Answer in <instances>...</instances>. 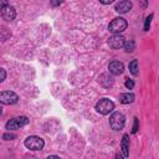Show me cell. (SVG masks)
Instances as JSON below:
<instances>
[{"label":"cell","mask_w":159,"mask_h":159,"mask_svg":"<svg viewBox=\"0 0 159 159\" xmlns=\"http://www.w3.org/2000/svg\"><path fill=\"white\" fill-rule=\"evenodd\" d=\"M127 26H128V24H127V20L125 19H123V17H116L108 25V30L112 34H120V32H123L127 29Z\"/></svg>","instance_id":"cell-2"},{"label":"cell","mask_w":159,"mask_h":159,"mask_svg":"<svg viewBox=\"0 0 159 159\" xmlns=\"http://www.w3.org/2000/svg\"><path fill=\"white\" fill-rule=\"evenodd\" d=\"M129 71H130V73L133 75V76H137L138 75V61L137 60H133V61H130L129 62Z\"/></svg>","instance_id":"cell-15"},{"label":"cell","mask_w":159,"mask_h":159,"mask_svg":"<svg viewBox=\"0 0 159 159\" xmlns=\"http://www.w3.org/2000/svg\"><path fill=\"white\" fill-rule=\"evenodd\" d=\"M124 84H125V87H127L128 89H132V88L134 87V82H133V80H129V78H125Z\"/></svg>","instance_id":"cell-17"},{"label":"cell","mask_w":159,"mask_h":159,"mask_svg":"<svg viewBox=\"0 0 159 159\" xmlns=\"http://www.w3.org/2000/svg\"><path fill=\"white\" fill-rule=\"evenodd\" d=\"M132 6H133V4L129 0H122L114 6V10L119 14H125L132 9Z\"/></svg>","instance_id":"cell-10"},{"label":"cell","mask_w":159,"mask_h":159,"mask_svg":"<svg viewBox=\"0 0 159 159\" xmlns=\"http://www.w3.org/2000/svg\"><path fill=\"white\" fill-rule=\"evenodd\" d=\"M114 0H99V2L101 4H103V5H109V4H112Z\"/></svg>","instance_id":"cell-21"},{"label":"cell","mask_w":159,"mask_h":159,"mask_svg":"<svg viewBox=\"0 0 159 159\" xmlns=\"http://www.w3.org/2000/svg\"><path fill=\"white\" fill-rule=\"evenodd\" d=\"M138 127H139V122H138V118H134V123H133V129H132V133L135 134L138 132Z\"/></svg>","instance_id":"cell-18"},{"label":"cell","mask_w":159,"mask_h":159,"mask_svg":"<svg viewBox=\"0 0 159 159\" xmlns=\"http://www.w3.org/2000/svg\"><path fill=\"white\" fill-rule=\"evenodd\" d=\"M124 42H125V41H124V37H123L122 35H119V34H113V35L108 39V41H107L108 46H109L111 48H113V50H118V48L123 47Z\"/></svg>","instance_id":"cell-7"},{"label":"cell","mask_w":159,"mask_h":159,"mask_svg":"<svg viewBox=\"0 0 159 159\" xmlns=\"http://www.w3.org/2000/svg\"><path fill=\"white\" fill-rule=\"evenodd\" d=\"M1 16L4 20L6 21H11L15 19L16 16V10L14 6H10V5H4L1 6Z\"/></svg>","instance_id":"cell-8"},{"label":"cell","mask_w":159,"mask_h":159,"mask_svg":"<svg viewBox=\"0 0 159 159\" xmlns=\"http://www.w3.org/2000/svg\"><path fill=\"white\" fill-rule=\"evenodd\" d=\"M108 70H109V72H111L112 75H116V76H117V75L123 73V71H124V65H123V62L114 60V61L109 62Z\"/></svg>","instance_id":"cell-9"},{"label":"cell","mask_w":159,"mask_h":159,"mask_svg":"<svg viewBox=\"0 0 159 159\" xmlns=\"http://www.w3.org/2000/svg\"><path fill=\"white\" fill-rule=\"evenodd\" d=\"M5 77H6V72H5V70H4V68H1V80H0V81L2 82V81L5 80Z\"/></svg>","instance_id":"cell-22"},{"label":"cell","mask_w":159,"mask_h":159,"mask_svg":"<svg viewBox=\"0 0 159 159\" xmlns=\"http://www.w3.org/2000/svg\"><path fill=\"white\" fill-rule=\"evenodd\" d=\"M19 101V96L11 91H4L0 93V102L2 104H14Z\"/></svg>","instance_id":"cell-6"},{"label":"cell","mask_w":159,"mask_h":159,"mask_svg":"<svg viewBox=\"0 0 159 159\" xmlns=\"http://www.w3.org/2000/svg\"><path fill=\"white\" fill-rule=\"evenodd\" d=\"M15 138H16V135L12 134V133H5L2 135V139H5V140H11V139H15Z\"/></svg>","instance_id":"cell-19"},{"label":"cell","mask_w":159,"mask_h":159,"mask_svg":"<svg viewBox=\"0 0 159 159\" xmlns=\"http://www.w3.org/2000/svg\"><path fill=\"white\" fill-rule=\"evenodd\" d=\"M124 124H125V117L120 112L112 113V116L109 117V125H111L112 129L120 130V129H123Z\"/></svg>","instance_id":"cell-3"},{"label":"cell","mask_w":159,"mask_h":159,"mask_svg":"<svg viewBox=\"0 0 159 159\" xmlns=\"http://www.w3.org/2000/svg\"><path fill=\"white\" fill-rule=\"evenodd\" d=\"M63 2V0H50V4L52 7H57Z\"/></svg>","instance_id":"cell-20"},{"label":"cell","mask_w":159,"mask_h":159,"mask_svg":"<svg viewBox=\"0 0 159 159\" xmlns=\"http://www.w3.org/2000/svg\"><path fill=\"white\" fill-rule=\"evenodd\" d=\"M98 82L102 83L103 87H111V86L113 84V78H112L111 76H108V75L104 73V75H101V76H99Z\"/></svg>","instance_id":"cell-12"},{"label":"cell","mask_w":159,"mask_h":159,"mask_svg":"<svg viewBox=\"0 0 159 159\" xmlns=\"http://www.w3.org/2000/svg\"><path fill=\"white\" fill-rule=\"evenodd\" d=\"M113 109H114V103H113L111 99H108V98H102V99H99V101L97 102V104H96V111H97L98 113L103 114V116L111 113Z\"/></svg>","instance_id":"cell-4"},{"label":"cell","mask_w":159,"mask_h":159,"mask_svg":"<svg viewBox=\"0 0 159 159\" xmlns=\"http://www.w3.org/2000/svg\"><path fill=\"white\" fill-rule=\"evenodd\" d=\"M27 123H29L27 117H25V116H20V117L12 118V119H10L9 122H6L5 128L9 129V130H14V129H19V128L26 125Z\"/></svg>","instance_id":"cell-5"},{"label":"cell","mask_w":159,"mask_h":159,"mask_svg":"<svg viewBox=\"0 0 159 159\" xmlns=\"http://www.w3.org/2000/svg\"><path fill=\"white\" fill-rule=\"evenodd\" d=\"M152 19H153V14H150L149 16H147L145 22H144V31H148V30H149V27H150V22H152Z\"/></svg>","instance_id":"cell-16"},{"label":"cell","mask_w":159,"mask_h":159,"mask_svg":"<svg viewBox=\"0 0 159 159\" xmlns=\"http://www.w3.org/2000/svg\"><path fill=\"white\" fill-rule=\"evenodd\" d=\"M24 144H25V147H26L27 149H30V150H41V149H43V147H45L43 139L40 138V137H37V135H30V137H27V138L25 139Z\"/></svg>","instance_id":"cell-1"},{"label":"cell","mask_w":159,"mask_h":159,"mask_svg":"<svg viewBox=\"0 0 159 159\" xmlns=\"http://www.w3.org/2000/svg\"><path fill=\"white\" fill-rule=\"evenodd\" d=\"M134 101V94L133 93H122L120 96H119V102L120 103H123V104H129V103H132Z\"/></svg>","instance_id":"cell-13"},{"label":"cell","mask_w":159,"mask_h":159,"mask_svg":"<svg viewBox=\"0 0 159 159\" xmlns=\"http://www.w3.org/2000/svg\"><path fill=\"white\" fill-rule=\"evenodd\" d=\"M140 2H142V7L145 9L147 7V0H140Z\"/></svg>","instance_id":"cell-23"},{"label":"cell","mask_w":159,"mask_h":159,"mask_svg":"<svg viewBox=\"0 0 159 159\" xmlns=\"http://www.w3.org/2000/svg\"><path fill=\"white\" fill-rule=\"evenodd\" d=\"M4 5H6V0H1V6H4Z\"/></svg>","instance_id":"cell-24"},{"label":"cell","mask_w":159,"mask_h":159,"mask_svg":"<svg viewBox=\"0 0 159 159\" xmlns=\"http://www.w3.org/2000/svg\"><path fill=\"white\" fill-rule=\"evenodd\" d=\"M120 148H122V152H123V157L124 158L129 157V134H127V133L123 134Z\"/></svg>","instance_id":"cell-11"},{"label":"cell","mask_w":159,"mask_h":159,"mask_svg":"<svg viewBox=\"0 0 159 159\" xmlns=\"http://www.w3.org/2000/svg\"><path fill=\"white\" fill-rule=\"evenodd\" d=\"M123 47H124L125 52H133V51L135 50V42H134L133 40H128V41L124 42Z\"/></svg>","instance_id":"cell-14"}]
</instances>
